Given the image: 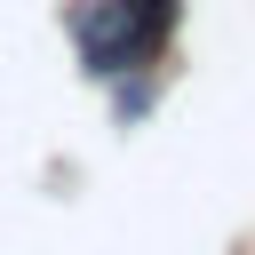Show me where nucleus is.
Returning <instances> with one entry per match:
<instances>
[{
  "label": "nucleus",
  "mask_w": 255,
  "mask_h": 255,
  "mask_svg": "<svg viewBox=\"0 0 255 255\" xmlns=\"http://www.w3.org/2000/svg\"><path fill=\"white\" fill-rule=\"evenodd\" d=\"M175 16H183V0H80L72 8V48L96 80H128L167 48Z\"/></svg>",
  "instance_id": "obj_1"
}]
</instances>
